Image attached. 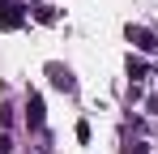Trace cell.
<instances>
[{"label":"cell","mask_w":158,"mask_h":154,"mask_svg":"<svg viewBox=\"0 0 158 154\" xmlns=\"http://www.w3.org/2000/svg\"><path fill=\"white\" fill-rule=\"evenodd\" d=\"M30 124H34V128L43 124V103H39V99H30Z\"/></svg>","instance_id":"2"},{"label":"cell","mask_w":158,"mask_h":154,"mask_svg":"<svg viewBox=\"0 0 158 154\" xmlns=\"http://www.w3.org/2000/svg\"><path fill=\"white\" fill-rule=\"evenodd\" d=\"M34 154H52V146H34Z\"/></svg>","instance_id":"3"},{"label":"cell","mask_w":158,"mask_h":154,"mask_svg":"<svg viewBox=\"0 0 158 154\" xmlns=\"http://www.w3.org/2000/svg\"><path fill=\"white\" fill-rule=\"evenodd\" d=\"M128 39H132L141 51H154V47H158V43H154V34H150L145 26H128Z\"/></svg>","instance_id":"1"}]
</instances>
